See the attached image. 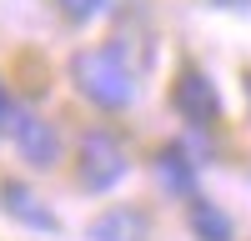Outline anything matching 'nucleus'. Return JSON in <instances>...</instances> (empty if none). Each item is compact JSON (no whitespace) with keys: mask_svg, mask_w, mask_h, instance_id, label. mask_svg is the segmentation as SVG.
Here are the masks:
<instances>
[{"mask_svg":"<svg viewBox=\"0 0 251 241\" xmlns=\"http://www.w3.org/2000/svg\"><path fill=\"white\" fill-rule=\"evenodd\" d=\"M71 75H75V86L86 91L96 106H106V111H121V106L136 100V80L121 66L116 50H80L71 60Z\"/></svg>","mask_w":251,"mask_h":241,"instance_id":"f257e3e1","label":"nucleus"},{"mask_svg":"<svg viewBox=\"0 0 251 241\" xmlns=\"http://www.w3.org/2000/svg\"><path fill=\"white\" fill-rule=\"evenodd\" d=\"M126 166H131L126 146L111 131H86V141H80V186L86 191H111L126 176Z\"/></svg>","mask_w":251,"mask_h":241,"instance_id":"f03ea898","label":"nucleus"},{"mask_svg":"<svg viewBox=\"0 0 251 241\" xmlns=\"http://www.w3.org/2000/svg\"><path fill=\"white\" fill-rule=\"evenodd\" d=\"M5 131L15 136V146H20V156H25L30 166L50 171L55 161H60V136H55V126H46L40 116H30V111H15V106H10V116H5Z\"/></svg>","mask_w":251,"mask_h":241,"instance_id":"7ed1b4c3","label":"nucleus"},{"mask_svg":"<svg viewBox=\"0 0 251 241\" xmlns=\"http://www.w3.org/2000/svg\"><path fill=\"white\" fill-rule=\"evenodd\" d=\"M171 100H176V111L191 120V126H206V120L221 116V96H216V86H211V75H201V71H181Z\"/></svg>","mask_w":251,"mask_h":241,"instance_id":"20e7f679","label":"nucleus"},{"mask_svg":"<svg viewBox=\"0 0 251 241\" xmlns=\"http://www.w3.org/2000/svg\"><path fill=\"white\" fill-rule=\"evenodd\" d=\"M146 236H151V221L136 206H116L91 226V241H146Z\"/></svg>","mask_w":251,"mask_h":241,"instance_id":"39448f33","label":"nucleus"},{"mask_svg":"<svg viewBox=\"0 0 251 241\" xmlns=\"http://www.w3.org/2000/svg\"><path fill=\"white\" fill-rule=\"evenodd\" d=\"M0 201H5V211H10L15 221H25V226H35V231H55V216L35 201V191H30V186H20V181H5V186H0Z\"/></svg>","mask_w":251,"mask_h":241,"instance_id":"423d86ee","label":"nucleus"},{"mask_svg":"<svg viewBox=\"0 0 251 241\" xmlns=\"http://www.w3.org/2000/svg\"><path fill=\"white\" fill-rule=\"evenodd\" d=\"M161 181H166L171 191L191 196V186H196V166L186 161V151H181V146H166V151H161Z\"/></svg>","mask_w":251,"mask_h":241,"instance_id":"0eeeda50","label":"nucleus"},{"mask_svg":"<svg viewBox=\"0 0 251 241\" xmlns=\"http://www.w3.org/2000/svg\"><path fill=\"white\" fill-rule=\"evenodd\" d=\"M191 226L206 241H231V221H226V211H216L211 201H191Z\"/></svg>","mask_w":251,"mask_h":241,"instance_id":"6e6552de","label":"nucleus"},{"mask_svg":"<svg viewBox=\"0 0 251 241\" xmlns=\"http://www.w3.org/2000/svg\"><path fill=\"white\" fill-rule=\"evenodd\" d=\"M55 5H60V15H66V20H91V15L106 10V0H55Z\"/></svg>","mask_w":251,"mask_h":241,"instance_id":"1a4fd4ad","label":"nucleus"},{"mask_svg":"<svg viewBox=\"0 0 251 241\" xmlns=\"http://www.w3.org/2000/svg\"><path fill=\"white\" fill-rule=\"evenodd\" d=\"M211 5H226V10H246L251 0H211Z\"/></svg>","mask_w":251,"mask_h":241,"instance_id":"9d476101","label":"nucleus"},{"mask_svg":"<svg viewBox=\"0 0 251 241\" xmlns=\"http://www.w3.org/2000/svg\"><path fill=\"white\" fill-rule=\"evenodd\" d=\"M5 116H10V100H5V86H0V126H5Z\"/></svg>","mask_w":251,"mask_h":241,"instance_id":"9b49d317","label":"nucleus"}]
</instances>
